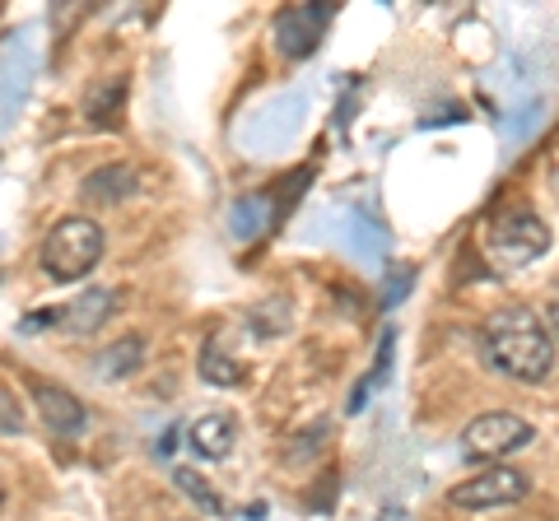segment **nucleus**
I'll return each instance as SVG.
<instances>
[{
  "label": "nucleus",
  "mask_w": 559,
  "mask_h": 521,
  "mask_svg": "<svg viewBox=\"0 0 559 521\" xmlns=\"http://www.w3.org/2000/svg\"><path fill=\"white\" fill-rule=\"evenodd\" d=\"M248 326H252L257 340H275L280 331H289V303L285 299H261L248 312Z\"/></svg>",
  "instance_id": "obj_13"
},
{
  "label": "nucleus",
  "mask_w": 559,
  "mask_h": 521,
  "mask_svg": "<svg viewBox=\"0 0 559 521\" xmlns=\"http://www.w3.org/2000/svg\"><path fill=\"white\" fill-rule=\"evenodd\" d=\"M0 498H5V494H0Z\"/></svg>",
  "instance_id": "obj_19"
},
{
  "label": "nucleus",
  "mask_w": 559,
  "mask_h": 521,
  "mask_svg": "<svg viewBox=\"0 0 559 521\" xmlns=\"http://www.w3.org/2000/svg\"><path fill=\"white\" fill-rule=\"evenodd\" d=\"M187 443H191V451H197L201 461H224L234 451V443H238V420L229 410H205V414H197V420L187 424Z\"/></svg>",
  "instance_id": "obj_8"
},
{
  "label": "nucleus",
  "mask_w": 559,
  "mask_h": 521,
  "mask_svg": "<svg viewBox=\"0 0 559 521\" xmlns=\"http://www.w3.org/2000/svg\"><path fill=\"white\" fill-rule=\"evenodd\" d=\"M98 260H103V229H98V219H90V215L61 219L57 229H47L43 247H38V266H43L47 280H57V284L84 280Z\"/></svg>",
  "instance_id": "obj_2"
},
{
  "label": "nucleus",
  "mask_w": 559,
  "mask_h": 521,
  "mask_svg": "<svg viewBox=\"0 0 559 521\" xmlns=\"http://www.w3.org/2000/svg\"><path fill=\"white\" fill-rule=\"evenodd\" d=\"M140 178L127 168V163H108V168H94L90 178H84V201L94 205H121L127 196H135Z\"/></svg>",
  "instance_id": "obj_10"
},
{
  "label": "nucleus",
  "mask_w": 559,
  "mask_h": 521,
  "mask_svg": "<svg viewBox=\"0 0 559 521\" xmlns=\"http://www.w3.org/2000/svg\"><path fill=\"white\" fill-rule=\"evenodd\" d=\"M536 438V428L527 420H518L509 410H485L480 420H471L462 433V451L466 461H503L509 451L527 447Z\"/></svg>",
  "instance_id": "obj_4"
},
{
  "label": "nucleus",
  "mask_w": 559,
  "mask_h": 521,
  "mask_svg": "<svg viewBox=\"0 0 559 521\" xmlns=\"http://www.w3.org/2000/svg\"><path fill=\"white\" fill-rule=\"evenodd\" d=\"M201 381H210V387H238V381H242V368L229 354H224L219 340L201 344Z\"/></svg>",
  "instance_id": "obj_12"
},
{
  "label": "nucleus",
  "mask_w": 559,
  "mask_h": 521,
  "mask_svg": "<svg viewBox=\"0 0 559 521\" xmlns=\"http://www.w3.org/2000/svg\"><path fill=\"white\" fill-rule=\"evenodd\" d=\"M14 433H24V410H20V396L0 381V438H14Z\"/></svg>",
  "instance_id": "obj_15"
},
{
  "label": "nucleus",
  "mask_w": 559,
  "mask_h": 521,
  "mask_svg": "<svg viewBox=\"0 0 559 521\" xmlns=\"http://www.w3.org/2000/svg\"><path fill=\"white\" fill-rule=\"evenodd\" d=\"M173 447H178V428H168L159 438V457H173Z\"/></svg>",
  "instance_id": "obj_18"
},
{
  "label": "nucleus",
  "mask_w": 559,
  "mask_h": 521,
  "mask_svg": "<svg viewBox=\"0 0 559 521\" xmlns=\"http://www.w3.org/2000/svg\"><path fill=\"white\" fill-rule=\"evenodd\" d=\"M532 494V480L518 471V465H489V471L471 475L466 484H457L448 498L452 508H466V512H489V508H509V502H522Z\"/></svg>",
  "instance_id": "obj_5"
},
{
  "label": "nucleus",
  "mask_w": 559,
  "mask_h": 521,
  "mask_svg": "<svg viewBox=\"0 0 559 521\" xmlns=\"http://www.w3.org/2000/svg\"><path fill=\"white\" fill-rule=\"evenodd\" d=\"M173 480H178V489L191 498V502H197V508H205L210 517H219L224 512V502H219V494L215 489H210V484L197 475V471H173Z\"/></svg>",
  "instance_id": "obj_14"
},
{
  "label": "nucleus",
  "mask_w": 559,
  "mask_h": 521,
  "mask_svg": "<svg viewBox=\"0 0 559 521\" xmlns=\"http://www.w3.org/2000/svg\"><path fill=\"white\" fill-rule=\"evenodd\" d=\"M117 98H121V80H108V84H103V94H90V117L103 121V112L117 108Z\"/></svg>",
  "instance_id": "obj_16"
},
{
  "label": "nucleus",
  "mask_w": 559,
  "mask_h": 521,
  "mask_svg": "<svg viewBox=\"0 0 559 521\" xmlns=\"http://www.w3.org/2000/svg\"><path fill=\"white\" fill-rule=\"evenodd\" d=\"M485 252L499 266H532L550 252V223L532 210H509L485 229Z\"/></svg>",
  "instance_id": "obj_3"
},
{
  "label": "nucleus",
  "mask_w": 559,
  "mask_h": 521,
  "mask_svg": "<svg viewBox=\"0 0 559 521\" xmlns=\"http://www.w3.org/2000/svg\"><path fill=\"white\" fill-rule=\"evenodd\" d=\"M480 344H485L489 368L513 381H546V373L555 368V340L532 307L509 303V307L489 312Z\"/></svg>",
  "instance_id": "obj_1"
},
{
  "label": "nucleus",
  "mask_w": 559,
  "mask_h": 521,
  "mask_svg": "<svg viewBox=\"0 0 559 521\" xmlns=\"http://www.w3.org/2000/svg\"><path fill=\"white\" fill-rule=\"evenodd\" d=\"M140 359H145V340H140V336L112 340V344H103V350L94 354V373L103 381H121V377H131L140 368Z\"/></svg>",
  "instance_id": "obj_11"
},
{
  "label": "nucleus",
  "mask_w": 559,
  "mask_h": 521,
  "mask_svg": "<svg viewBox=\"0 0 559 521\" xmlns=\"http://www.w3.org/2000/svg\"><path fill=\"white\" fill-rule=\"evenodd\" d=\"M112 307H117V293H112V289H94V293H84V299L66 303V307L57 312V322L66 326L70 336H94L98 326L112 317Z\"/></svg>",
  "instance_id": "obj_9"
},
{
  "label": "nucleus",
  "mask_w": 559,
  "mask_h": 521,
  "mask_svg": "<svg viewBox=\"0 0 559 521\" xmlns=\"http://www.w3.org/2000/svg\"><path fill=\"white\" fill-rule=\"evenodd\" d=\"M326 20H331V5H289V10H280V20H275L280 57H289V61L312 57L318 43H322Z\"/></svg>",
  "instance_id": "obj_6"
},
{
  "label": "nucleus",
  "mask_w": 559,
  "mask_h": 521,
  "mask_svg": "<svg viewBox=\"0 0 559 521\" xmlns=\"http://www.w3.org/2000/svg\"><path fill=\"white\" fill-rule=\"evenodd\" d=\"M546 331H550V340L559 344V299L546 307Z\"/></svg>",
  "instance_id": "obj_17"
},
{
  "label": "nucleus",
  "mask_w": 559,
  "mask_h": 521,
  "mask_svg": "<svg viewBox=\"0 0 559 521\" xmlns=\"http://www.w3.org/2000/svg\"><path fill=\"white\" fill-rule=\"evenodd\" d=\"M28 391H33V405H38L43 424L57 433V438H80V433L90 428V410H84L75 391L57 387V381H43V377H33Z\"/></svg>",
  "instance_id": "obj_7"
}]
</instances>
